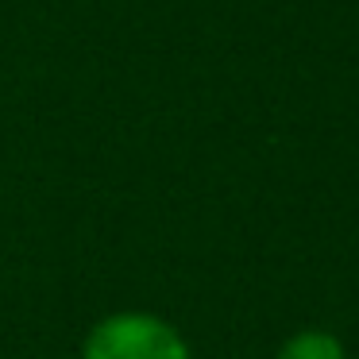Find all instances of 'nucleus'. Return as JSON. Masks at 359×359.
<instances>
[{"label": "nucleus", "instance_id": "obj_1", "mask_svg": "<svg viewBox=\"0 0 359 359\" xmlns=\"http://www.w3.org/2000/svg\"><path fill=\"white\" fill-rule=\"evenodd\" d=\"M78 359H194V348L174 320L147 309H120L89 328Z\"/></svg>", "mask_w": 359, "mask_h": 359}, {"label": "nucleus", "instance_id": "obj_2", "mask_svg": "<svg viewBox=\"0 0 359 359\" xmlns=\"http://www.w3.org/2000/svg\"><path fill=\"white\" fill-rule=\"evenodd\" d=\"M274 359H348V348L332 328H297L278 344Z\"/></svg>", "mask_w": 359, "mask_h": 359}]
</instances>
